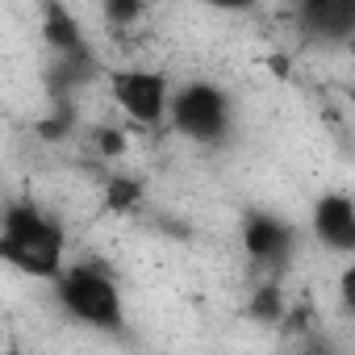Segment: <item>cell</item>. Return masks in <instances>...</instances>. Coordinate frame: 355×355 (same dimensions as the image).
I'll return each instance as SVG.
<instances>
[{
    "label": "cell",
    "instance_id": "obj_1",
    "mask_svg": "<svg viewBox=\"0 0 355 355\" xmlns=\"http://www.w3.org/2000/svg\"><path fill=\"white\" fill-rule=\"evenodd\" d=\"M63 251H67V234L42 209L17 201L0 214V263H9L13 272L34 280H59Z\"/></svg>",
    "mask_w": 355,
    "mask_h": 355
},
{
    "label": "cell",
    "instance_id": "obj_2",
    "mask_svg": "<svg viewBox=\"0 0 355 355\" xmlns=\"http://www.w3.org/2000/svg\"><path fill=\"white\" fill-rule=\"evenodd\" d=\"M59 305L84 326L121 330V293L109 280V272H101L96 263L63 268V276H59Z\"/></svg>",
    "mask_w": 355,
    "mask_h": 355
},
{
    "label": "cell",
    "instance_id": "obj_3",
    "mask_svg": "<svg viewBox=\"0 0 355 355\" xmlns=\"http://www.w3.org/2000/svg\"><path fill=\"white\" fill-rule=\"evenodd\" d=\"M167 109H171L175 130H180L184 138H193V142H218V138L226 134V121H230V101H226V92H218V88L205 84V80L184 84L180 92L167 101Z\"/></svg>",
    "mask_w": 355,
    "mask_h": 355
},
{
    "label": "cell",
    "instance_id": "obj_4",
    "mask_svg": "<svg viewBox=\"0 0 355 355\" xmlns=\"http://www.w3.org/2000/svg\"><path fill=\"white\" fill-rule=\"evenodd\" d=\"M113 101L121 105V113L138 125H159L167 117V80L159 71H113Z\"/></svg>",
    "mask_w": 355,
    "mask_h": 355
},
{
    "label": "cell",
    "instance_id": "obj_5",
    "mask_svg": "<svg viewBox=\"0 0 355 355\" xmlns=\"http://www.w3.org/2000/svg\"><path fill=\"white\" fill-rule=\"evenodd\" d=\"M313 230L326 247L334 251H351L355 247V209L347 193H326L313 205Z\"/></svg>",
    "mask_w": 355,
    "mask_h": 355
},
{
    "label": "cell",
    "instance_id": "obj_6",
    "mask_svg": "<svg viewBox=\"0 0 355 355\" xmlns=\"http://www.w3.org/2000/svg\"><path fill=\"white\" fill-rule=\"evenodd\" d=\"M243 247H247V255L255 259V263H268V268H276L284 255H288V247H293V234L276 222V218H268V214H255L251 222H247V230H243Z\"/></svg>",
    "mask_w": 355,
    "mask_h": 355
},
{
    "label": "cell",
    "instance_id": "obj_7",
    "mask_svg": "<svg viewBox=\"0 0 355 355\" xmlns=\"http://www.w3.org/2000/svg\"><path fill=\"white\" fill-rule=\"evenodd\" d=\"M42 38H46L67 63H84V59H88L80 21H76L71 9H63V5H42Z\"/></svg>",
    "mask_w": 355,
    "mask_h": 355
},
{
    "label": "cell",
    "instance_id": "obj_8",
    "mask_svg": "<svg viewBox=\"0 0 355 355\" xmlns=\"http://www.w3.org/2000/svg\"><path fill=\"white\" fill-rule=\"evenodd\" d=\"M301 17L309 21L313 34H347L355 9H351V5H338V0H313V5L301 9Z\"/></svg>",
    "mask_w": 355,
    "mask_h": 355
},
{
    "label": "cell",
    "instance_id": "obj_9",
    "mask_svg": "<svg viewBox=\"0 0 355 355\" xmlns=\"http://www.w3.org/2000/svg\"><path fill=\"white\" fill-rule=\"evenodd\" d=\"M138 201H142V180H134V175H113L105 184V209L109 214H130V209H138Z\"/></svg>",
    "mask_w": 355,
    "mask_h": 355
},
{
    "label": "cell",
    "instance_id": "obj_10",
    "mask_svg": "<svg viewBox=\"0 0 355 355\" xmlns=\"http://www.w3.org/2000/svg\"><path fill=\"white\" fill-rule=\"evenodd\" d=\"M251 313L259 322H280L284 318V297H280V284H263L255 297H251Z\"/></svg>",
    "mask_w": 355,
    "mask_h": 355
},
{
    "label": "cell",
    "instance_id": "obj_11",
    "mask_svg": "<svg viewBox=\"0 0 355 355\" xmlns=\"http://www.w3.org/2000/svg\"><path fill=\"white\" fill-rule=\"evenodd\" d=\"M92 142H96V150H101L105 159H117V155L125 150V134H121V130H113V125L92 130Z\"/></svg>",
    "mask_w": 355,
    "mask_h": 355
},
{
    "label": "cell",
    "instance_id": "obj_12",
    "mask_svg": "<svg viewBox=\"0 0 355 355\" xmlns=\"http://www.w3.org/2000/svg\"><path fill=\"white\" fill-rule=\"evenodd\" d=\"M146 9L138 5V0H109L105 5V17L113 21V26H130V21H138Z\"/></svg>",
    "mask_w": 355,
    "mask_h": 355
},
{
    "label": "cell",
    "instance_id": "obj_13",
    "mask_svg": "<svg viewBox=\"0 0 355 355\" xmlns=\"http://www.w3.org/2000/svg\"><path fill=\"white\" fill-rule=\"evenodd\" d=\"M67 125H71V109L59 105V113L42 121V134H46V138H67Z\"/></svg>",
    "mask_w": 355,
    "mask_h": 355
}]
</instances>
